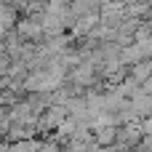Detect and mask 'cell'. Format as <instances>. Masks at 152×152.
Instances as JSON below:
<instances>
[{"label":"cell","instance_id":"cell-1","mask_svg":"<svg viewBox=\"0 0 152 152\" xmlns=\"http://www.w3.org/2000/svg\"><path fill=\"white\" fill-rule=\"evenodd\" d=\"M67 107L64 104H48L40 115H37V136H45V134H51V131H56L64 120H67Z\"/></svg>","mask_w":152,"mask_h":152},{"label":"cell","instance_id":"cell-2","mask_svg":"<svg viewBox=\"0 0 152 152\" xmlns=\"http://www.w3.org/2000/svg\"><path fill=\"white\" fill-rule=\"evenodd\" d=\"M94 142L99 147H115V142H118V126H96L94 128Z\"/></svg>","mask_w":152,"mask_h":152},{"label":"cell","instance_id":"cell-6","mask_svg":"<svg viewBox=\"0 0 152 152\" xmlns=\"http://www.w3.org/2000/svg\"><path fill=\"white\" fill-rule=\"evenodd\" d=\"M139 126H142V134H147V136H152V115H147V118H142V120H139Z\"/></svg>","mask_w":152,"mask_h":152},{"label":"cell","instance_id":"cell-3","mask_svg":"<svg viewBox=\"0 0 152 152\" xmlns=\"http://www.w3.org/2000/svg\"><path fill=\"white\" fill-rule=\"evenodd\" d=\"M131 104H134V112H136L139 120L147 118V115H152V94H147V91L136 94V96L131 99Z\"/></svg>","mask_w":152,"mask_h":152},{"label":"cell","instance_id":"cell-8","mask_svg":"<svg viewBox=\"0 0 152 152\" xmlns=\"http://www.w3.org/2000/svg\"><path fill=\"white\" fill-rule=\"evenodd\" d=\"M8 61H11V59H8V56H0V75H3V72H5V69H8Z\"/></svg>","mask_w":152,"mask_h":152},{"label":"cell","instance_id":"cell-7","mask_svg":"<svg viewBox=\"0 0 152 152\" xmlns=\"http://www.w3.org/2000/svg\"><path fill=\"white\" fill-rule=\"evenodd\" d=\"M0 3H3V5H11V8H16V11L21 13V8H24L29 0H0Z\"/></svg>","mask_w":152,"mask_h":152},{"label":"cell","instance_id":"cell-4","mask_svg":"<svg viewBox=\"0 0 152 152\" xmlns=\"http://www.w3.org/2000/svg\"><path fill=\"white\" fill-rule=\"evenodd\" d=\"M128 75H131L134 80L144 83V80H147V77L152 75V59H142V61L131 64V67H128Z\"/></svg>","mask_w":152,"mask_h":152},{"label":"cell","instance_id":"cell-5","mask_svg":"<svg viewBox=\"0 0 152 152\" xmlns=\"http://www.w3.org/2000/svg\"><path fill=\"white\" fill-rule=\"evenodd\" d=\"M40 147V136H32V139H21V142H11L5 152H35Z\"/></svg>","mask_w":152,"mask_h":152}]
</instances>
